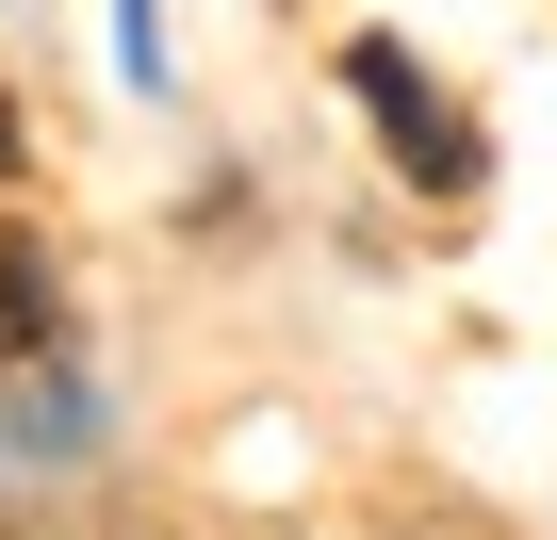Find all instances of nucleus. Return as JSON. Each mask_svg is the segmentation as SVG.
Segmentation results:
<instances>
[{"instance_id":"nucleus-1","label":"nucleus","mask_w":557,"mask_h":540,"mask_svg":"<svg viewBox=\"0 0 557 540\" xmlns=\"http://www.w3.org/2000/svg\"><path fill=\"white\" fill-rule=\"evenodd\" d=\"M345 83L377 99V131H394V164H410L426 197H459V180H475V131H459V115L410 83V50H345Z\"/></svg>"},{"instance_id":"nucleus-2","label":"nucleus","mask_w":557,"mask_h":540,"mask_svg":"<svg viewBox=\"0 0 557 540\" xmlns=\"http://www.w3.org/2000/svg\"><path fill=\"white\" fill-rule=\"evenodd\" d=\"M34 344H50V262L0 246V361H34Z\"/></svg>"},{"instance_id":"nucleus-3","label":"nucleus","mask_w":557,"mask_h":540,"mask_svg":"<svg viewBox=\"0 0 557 540\" xmlns=\"http://www.w3.org/2000/svg\"><path fill=\"white\" fill-rule=\"evenodd\" d=\"M0 164H17V99H0Z\"/></svg>"}]
</instances>
